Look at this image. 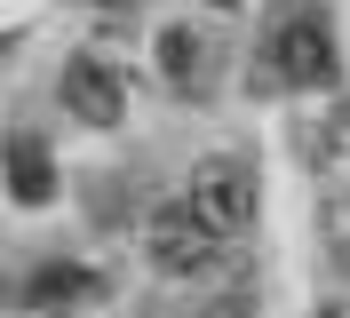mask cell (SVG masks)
<instances>
[{"instance_id":"cell-1","label":"cell","mask_w":350,"mask_h":318,"mask_svg":"<svg viewBox=\"0 0 350 318\" xmlns=\"http://www.w3.org/2000/svg\"><path fill=\"white\" fill-rule=\"evenodd\" d=\"M144 254H152L159 278H191V271H207L223 254V231L191 207V199H167V207H152V223H144Z\"/></svg>"},{"instance_id":"cell-2","label":"cell","mask_w":350,"mask_h":318,"mask_svg":"<svg viewBox=\"0 0 350 318\" xmlns=\"http://www.w3.org/2000/svg\"><path fill=\"white\" fill-rule=\"evenodd\" d=\"M271 80H286V88H327V80H334L327 8H295V16L271 32Z\"/></svg>"},{"instance_id":"cell-3","label":"cell","mask_w":350,"mask_h":318,"mask_svg":"<svg viewBox=\"0 0 350 318\" xmlns=\"http://www.w3.org/2000/svg\"><path fill=\"white\" fill-rule=\"evenodd\" d=\"M191 207L207 215L223 239H231V231H247V223H255V175H247L231 151L199 159V168H191Z\"/></svg>"},{"instance_id":"cell-4","label":"cell","mask_w":350,"mask_h":318,"mask_svg":"<svg viewBox=\"0 0 350 318\" xmlns=\"http://www.w3.org/2000/svg\"><path fill=\"white\" fill-rule=\"evenodd\" d=\"M159 72H167L175 96H215V80H223L215 32H199V24H167V32H159Z\"/></svg>"},{"instance_id":"cell-5","label":"cell","mask_w":350,"mask_h":318,"mask_svg":"<svg viewBox=\"0 0 350 318\" xmlns=\"http://www.w3.org/2000/svg\"><path fill=\"white\" fill-rule=\"evenodd\" d=\"M64 104L80 111L88 127H111L120 111H128V80H120L104 56H72L64 64Z\"/></svg>"},{"instance_id":"cell-6","label":"cell","mask_w":350,"mask_h":318,"mask_svg":"<svg viewBox=\"0 0 350 318\" xmlns=\"http://www.w3.org/2000/svg\"><path fill=\"white\" fill-rule=\"evenodd\" d=\"M8 191H16L24 207H40L48 191H56L48 183V144L40 135H8Z\"/></svg>"},{"instance_id":"cell-7","label":"cell","mask_w":350,"mask_h":318,"mask_svg":"<svg viewBox=\"0 0 350 318\" xmlns=\"http://www.w3.org/2000/svg\"><path fill=\"white\" fill-rule=\"evenodd\" d=\"M342 159H350V104L334 111V120H327V135H319V168H342Z\"/></svg>"},{"instance_id":"cell-8","label":"cell","mask_w":350,"mask_h":318,"mask_svg":"<svg viewBox=\"0 0 350 318\" xmlns=\"http://www.w3.org/2000/svg\"><path fill=\"white\" fill-rule=\"evenodd\" d=\"M88 287H96L88 271H40V278H32V295H40V302H56V295H88Z\"/></svg>"},{"instance_id":"cell-9","label":"cell","mask_w":350,"mask_h":318,"mask_svg":"<svg viewBox=\"0 0 350 318\" xmlns=\"http://www.w3.org/2000/svg\"><path fill=\"white\" fill-rule=\"evenodd\" d=\"M247 310H255V302H247V287H223V295L207 302V310H199V318H247Z\"/></svg>"},{"instance_id":"cell-10","label":"cell","mask_w":350,"mask_h":318,"mask_svg":"<svg viewBox=\"0 0 350 318\" xmlns=\"http://www.w3.org/2000/svg\"><path fill=\"white\" fill-rule=\"evenodd\" d=\"M319 318H350V310H342V302H327V310H319Z\"/></svg>"}]
</instances>
